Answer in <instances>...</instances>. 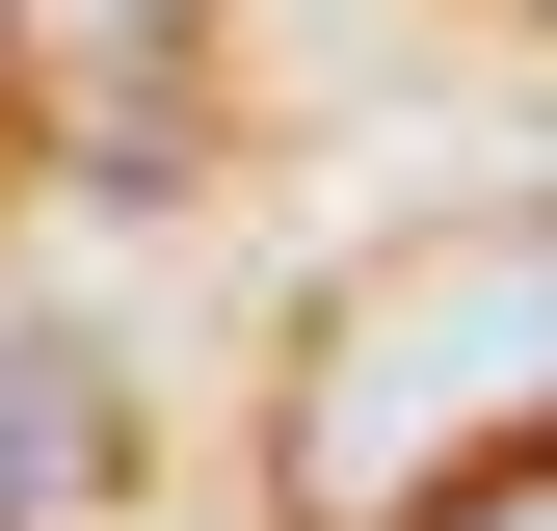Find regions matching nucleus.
Wrapping results in <instances>:
<instances>
[{
	"label": "nucleus",
	"instance_id": "obj_1",
	"mask_svg": "<svg viewBox=\"0 0 557 531\" xmlns=\"http://www.w3.org/2000/svg\"><path fill=\"white\" fill-rule=\"evenodd\" d=\"M531 425H557V239H425V266H372L293 346L265 479H293V531H425L478 452H531Z\"/></svg>",
	"mask_w": 557,
	"mask_h": 531
},
{
	"label": "nucleus",
	"instance_id": "obj_2",
	"mask_svg": "<svg viewBox=\"0 0 557 531\" xmlns=\"http://www.w3.org/2000/svg\"><path fill=\"white\" fill-rule=\"evenodd\" d=\"M160 479V425H133V346L81 293H0V531H107Z\"/></svg>",
	"mask_w": 557,
	"mask_h": 531
},
{
	"label": "nucleus",
	"instance_id": "obj_3",
	"mask_svg": "<svg viewBox=\"0 0 557 531\" xmlns=\"http://www.w3.org/2000/svg\"><path fill=\"white\" fill-rule=\"evenodd\" d=\"M0 27H27V81L81 107V133H160V81H186L213 0H0Z\"/></svg>",
	"mask_w": 557,
	"mask_h": 531
},
{
	"label": "nucleus",
	"instance_id": "obj_4",
	"mask_svg": "<svg viewBox=\"0 0 557 531\" xmlns=\"http://www.w3.org/2000/svg\"><path fill=\"white\" fill-rule=\"evenodd\" d=\"M425 531H557V425H531V452H478V479H451Z\"/></svg>",
	"mask_w": 557,
	"mask_h": 531
},
{
	"label": "nucleus",
	"instance_id": "obj_5",
	"mask_svg": "<svg viewBox=\"0 0 557 531\" xmlns=\"http://www.w3.org/2000/svg\"><path fill=\"white\" fill-rule=\"evenodd\" d=\"M0 81H27V27H0Z\"/></svg>",
	"mask_w": 557,
	"mask_h": 531
}]
</instances>
